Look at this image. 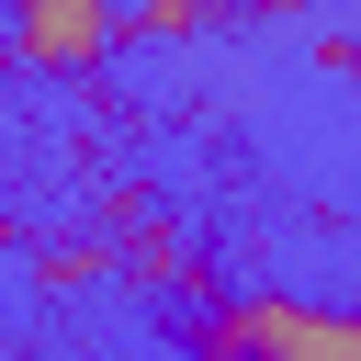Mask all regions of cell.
<instances>
[{
  "instance_id": "2",
  "label": "cell",
  "mask_w": 361,
  "mask_h": 361,
  "mask_svg": "<svg viewBox=\"0 0 361 361\" xmlns=\"http://www.w3.org/2000/svg\"><path fill=\"white\" fill-rule=\"evenodd\" d=\"M113 34H124V11H102V0H23L11 11V56L23 68H102Z\"/></svg>"
},
{
  "instance_id": "4",
  "label": "cell",
  "mask_w": 361,
  "mask_h": 361,
  "mask_svg": "<svg viewBox=\"0 0 361 361\" xmlns=\"http://www.w3.org/2000/svg\"><path fill=\"white\" fill-rule=\"evenodd\" d=\"M113 271H124V248H113V237H68V248H45V259H34V282H45V293H79V282H113Z\"/></svg>"
},
{
  "instance_id": "6",
  "label": "cell",
  "mask_w": 361,
  "mask_h": 361,
  "mask_svg": "<svg viewBox=\"0 0 361 361\" xmlns=\"http://www.w3.org/2000/svg\"><path fill=\"white\" fill-rule=\"evenodd\" d=\"M327 68H350V79H361V45H327Z\"/></svg>"
},
{
  "instance_id": "3",
  "label": "cell",
  "mask_w": 361,
  "mask_h": 361,
  "mask_svg": "<svg viewBox=\"0 0 361 361\" xmlns=\"http://www.w3.org/2000/svg\"><path fill=\"white\" fill-rule=\"evenodd\" d=\"M124 271H135L147 293H169V282H203V248H192L180 226H147V237L124 248Z\"/></svg>"
},
{
  "instance_id": "1",
  "label": "cell",
  "mask_w": 361,
  "mask_h": 361,
  "mask_svg": "<svg viewBox=\"0 0 361 361\" xmlns=\"http://www.w3.org/2000/svg\"><path fill=\"white\" fill-rule=\"evenodd\" d=\"M192 361H361V305H305V293H226L192 327Z\"/></svg>"
},
{
  "instance_id": "5",
  "label": "cell",
  "mask_w": 361,
  "mask_h": 361,
  "mask_svg": "<svg viewBox=\"0 0 361 361\" xmlns=\"http://www.w3.org/2000/svg\"><path fill=\"white\" fill-rule=\"evenodd\" d=\"M203 23H214V11H203V0H147V11H135V23H124V34H203Z\"/></svg>"
}]
</instances>
